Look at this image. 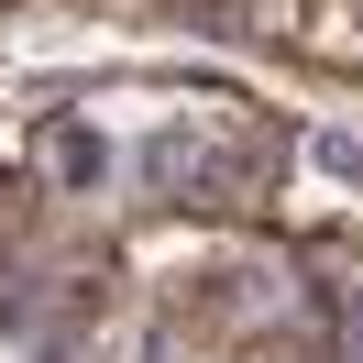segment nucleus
<instances>
[{
  "instance_id": "f257e3e1",
  "label": "nucleus",
  "mask_w": 363,
  "mask_h": 363,
  "mask_svg": "<svg viewBox=\"0 0 363 363\" xmlns=\"http://www.w3.org/2000/svg\"><path fill=\"white\" fill-rule=\"evenodd\" d=\"M319 165H330V177H352V187H363V133H319Z\"/></svg>"
},
{
  "instance_id": "f03ea898",
  "label": "nucleus",
  "mask_w": 363,
  "mask_h": 363,
  "mask_svg": "<svg viewBox=\"0 0 363 363\" xmlns=\"http://www.w3.org/2000/svg\"><path fill=\"white\" fill-rule=\"evenodd\" d=\"M341 363H363V286L341 297Z\"/></svg>"
}]
</instances>
